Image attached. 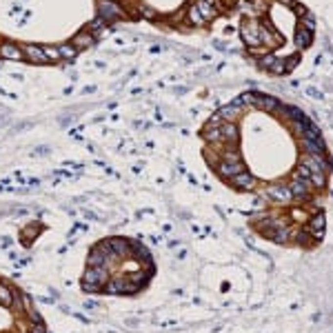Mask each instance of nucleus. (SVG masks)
<instances>
[{
    "instance_id": "obj_1",
    "label": "nucleus",
    "mask_w": 333,
    "mask_h": 333,
    "mask_svg": "<svg viewBox=\"0 0 333 333\" xmlns=\"http://www.w3.org/2000/svg\"><path fill=\"white\" fill-rule=\"evenodd\" d=\"M109 282V269L107 266H87L85 278H82V289L87 293H96V291L105 289Z\"/></svg>"
},
{
    "instance_id": "obj_2",
    "label": "nucleus",
    "mask_w": 333,
    "mask_h": 333,
    "mask_svg": "<svg viewBox=\"0 0 333 333\" xmlns=\"http://www.w3.org/2000/svg\"><path fill=\"white\" fill-rule=\"evenodd\" d=\"M240 100L246 105L256 107V109L260 111H266V113H271V111H278L280 109V102H278V98L273 96H265V93H256V91H246L240 96Z\"/></svg>"
},
{
    "instance_id": "obj_3",
    "label": "nucleus",
    "mask_w": 333,
    "mask_h": 333,
    "mask_svg": "<svg viewBox=\"0 0 333 333\" xmlns=\"http://www.w3.org/2000/svg\"><path fill=\"white\" fill-rule=\"evenodd\" d=\"M98 16H100L105 22H116V20H122L127 16L125 7H120L113 0H98Z\"/></svg>"
},
{
    "instance_id": "obj_4",
    "label": "nucleus",
    "mask_w": 333,
    "mask_h": 333,
    "mask_svg": "<svg viewBox=\"0 0 333 333\" xmlns=\"http://www.w3.org/2000/svg\"><path fill=\"white\" fill-rule=\"evenodd\" d=\"M260 29H262V24L256 22V20H244L240 27V36L242 40H244L249 47H260Z\"/></svg>"
},
{
    "instance_id": "obj_5",
    "label": "nucleus",
    "mask_w": 333,
    "mask_h": 333,
    "mask_svg": "<svg viewBox=\"0 0 333 333\" xmlns=\"http://www.w3.org/2000/svg\"><path fill=\"white\" fill-rule=\"evenodd\" d=\"M302 164L311 171V174H327V171L333 169V162L324 158V154L322 155H304Z\"/></svg>"
},
{
    "instance_id": "obj_6",
    "label": "nucleus",
    "mask_w": 333,
    "mask_h": 333,
    "mask_svg": "<svg viewBox=\"0 0 333 333\" xmlns=\"http://www.w3.org/2000/svg\"><path fill=\"white\" fill-rule=\"evenodd\" d=\"M216 169H218V176H220V178H224V180H231L233 176L246 171L244 169V162H227V160H220Z\"/></svg>"
},
{
    "instance_id": "obj_7",
    "label": "nucleus",
    "mask_w": 333,
    "mask_h": 333,
    "mask_svg": "<svg viewBox=\"0 0 333 333\" xmlns=\"http://www.w3.org/2000/svg\"><path fill=\"white\" fill-rule=\"evenodd\" d=\"M242 109H244V102H242L240 98H236L231 105H224V107H222V109L218 111V116H220L222 122H231V120H236V118L240 116Z\"/></svg>"
},
{
    "instance_id": "obj_8",
    "label": "nucleus",
    "mask_w": 333,
    "mask_h": 333,
    "mask_svg": "<svg viewBox=\"0 0 333 333\" xmlns=\"http://www.w3.org/2000/svg\"><path fill=\"white\" fill-rule=\"evenodd\" d=\"M109 249L116 258H131V240L127 238H109Z\"/></svg>"
},
{
    "instance_id": "obj_9",
    "label": "nucleus",
    "mask_w": 333,
    "mask_h": 333,
    "mask_svg": "<svg viewBox=\"0 0 333 333\" xmlns=\"http://www.w3.org/2000/svg\"><path fill=\"white\" fill-rule=\"evenodd\" d=\"M266 196L278 200V202H291L293 200L289 184H271V187H266Z\"/></svg>"
},
{
    "instance_id": "obj_10",
    "label": "nucleus",
    "mask_w": 333,
    "mask_h": 333,
    "mask_svg": "<svg viewBox=\"0 0 333 333\" xmlns=\"http://www.w3.org/2000/svg\"><path fill=\"white\" fill-rule=\"evenodd\" d=\"M0 58H5V60H22L24 58L22 47H18L16 43H2V44H0Z\"/></svg>"
},
{
    "instance_id": "obj_11",
    "label": "nucleus",
    "mask_w": 333,
    "mask_h": 333,
    "mask_svg": "<svg viewBox=\"0 0 333 333\" xmlns=\"http://www.w3.org/2000/svg\"><path fill=\"white\" fill-rule=\"evenodd\" d=\"M22 53H24V58L31 60V63H38V65L49 63V58L44 56V49L43 47H36V44H24Z\"/></svg>"
},
{
    "instance_id": "obj_12",
    "label": "nucleus",
    "mask_w": 333,
    "mask_h": 333,
    "mask_svg": "<svg viewBox=\"0 0 333 333\" xmlns=\"http://www.w3.org/2000/svg\"><path fill=\"white\" fill-rule=\"evenodd\" d=\"M93 40H96V36H93L89 29H85V31H80V34H76V36H73L71 44L78 49V51H80V49H87V47H91V44H93Z\"/></svg>"
},
{
    "instance_id": "obj_13",
    "label": "nucleus",
    "mask_w": 333,
    "mask_h": 333,
    "mask_svg": "<svg viewBox=\"0 0 333 333\" xmlns=\"http://www.w3.org/2000/svg\"><path fill=\"white\" fill-rule=\"evenodd\" d=\"M231 182L236 184L238 189H242V191H249V189H253V176L251 174H246V171H242V174H238V176H233L231 178Z\"/></svg>"
},
{
    "instance_id": "obj_14",
    "label": "nucleus",
    "mask_w": 333,
    "mask_h": 333,
    "mask_svg": "<svg viewBox=\"0 0 333 333\" xmlns=\"http://www.w3.org/2000/svg\"><path fill=\"white\" fill-rule=\"evenodd\" d=\"M220 138L222 142H236L238 140V129L233 122H222L220 125Z\"/></svg>"
},
{
    "instance_id": "obj_15",
    "label": "nucleus",
    "mask_w": 333,
    "mask_h": 333,
    "mask_svg": "<svg viewBox=\"0 0 333 333\" xmlns=\"http://www.w3.org/2000/svg\"><path fill=\"white\" fill-rule=\"evenodd\" d=\"M291 189V196L293 198H307L309 196V182L307 180H293V182L289 184Z\"/></svg>"
},
{
    "instance_id": "obj_16",
    "label": "nucleus",
    "mask_w": 333,
    "mask_h": 333,
    "mask_svg": "<svg viewBox=\"0 0 333 333\" xmlns=\"http://www.w3.org/2000/svg\"><path fill=\"white\" fill-rule=\"evenodd\" d=\"M300 145L304 147L307 155H322L324 154L322 142H320V140H309V138H302V140H300Z\"/></svg>"
},
{
    "instance_id": "obj_17",
    "label": "nucleus",
    "mask_w": 333,
    "mask_h": 333,
    "mask_svg": "<svg viewBox=\"0 0 333 333\" xmlns=\"http://www.w3.org/2000/svg\"><path fill=\"white\" fill-rule=\"evenodd\" d=\"M309 231L313 233L315 238H322V233H324V216L322 213H315L309 220Z\"/></svg>"
},
{
    "instance_id": "obj_18",
    "label": "nucleus",
    "mask_w": 333,
    "mask_h": 333,
    "mask_svg": "<svg viewBox=\"0 0 333 333\" xmlns=\"http://www.w3.org/2000/svg\"><path fill=\"white\" fill-rule=\"evenodd\" d=\"M14 300H16V293L11 291V287H7V285L0 282V304H2L5 309H9L11 304H14Z\"/></svg>"
},
{
    "instance_id": "obj_19",
    "label": "nucleus",
    "mask_w": 333,
    "mask_h": 333,
    "mask_svg": "<svg viewBox=\"0 0 333 333\" xmlns=\"http://www.w3.org/2000/svg\"><path fill=\"white\" fill-rule=\"evenodd\" d=\"M151 275L147 273L145 269H140V271H131L129 275H127V280L131 282V285H135V287H142V285H147V280H149Z\"/></svg>"
},
{
    "instance_id": "obj_20",
    "label": "nucleus",
    "mask_w": 333,
    "mask_h": 333,
    "mask_svg": "<svg viewBox=\"0 0 333 333\" xmlns=\"http://www.w3.org/2000/svg\"><path fill=\"white\" fill-rule=\"evenodd\" d=\"M311 40H313V31L304 29V27H300L298 34H295V43L300 44V47H309Z\"/></svg>"
},
{
    "instance_id": "obj_21",
    "label": "nucleus",
    "mask_w": 333,
    "mask_h": 333,
    "mask_svg": "<svg viewBox=\"0 0 333 333\" xmlns=\"http://www.w3.org/2000/svg\"><path fill=\"white\" fill-rule=\"evenodd\" d=\"M58 51H60V58H63V60H71V58H76L78 49L73 47L71 43H67V44H60V47H58Z\"/></svg>"
},
{
    "instance_id": "obj_22",
    "label": "nucleus",
    "mask_w": 333,
    "mask_h": 333,
    "mask_svg": "<svg viewBox=\"0 0 333 333\" xmlns=\"http://www.w3.org/2000/svg\"><path fill=\"white\" fill-rule=\"evenodd\" d=\"M266 69H269L271 73H275V76H282V73H287V63L285 60H280V58H273Z\"/></svg>"
},
{
    "instance_id": "obj_23",
    "label": "nucleus",
    "mask_w": 333,
    "mask_h": 333,
    "mask_svg": "<svg viewBox=\"0 0 333 333\" xmlns=\"http://www.w3.org/2000/svg\"><path fill=\"white\" fill-rule=\"evenodd\" d=\"M269 236L273 238L275 242H287V240H289V236H291V231H289V227H282V229H271V231H269Z\"/></svg>"
},
{
    "instance_id": "obj_24",
    "label": "nucleus",
    "mask_w": 333,
    "mask_h": 333,
    "mask_svg": "<svg viewBox=\"0 0 333 333\" xmlns=\"http://www.w3.org/2000/svg\"><path fill=\"white\" fill-rule=\"evenodd\" d=\"M187 16H189V22H191V24H204V18H202V16H200V11L196 9V5H193V7H189Z\"/></svg>"
},
{
    "instance_id": "obj_25",
    "label": "nucleus",
    "mask_w": 333,
    "mask_h": 333,
    "mask_svg": "<svg viewBox=\"0 0 333 333\" xmlns=\"http://www.w3.org/2000/svg\"><path fill=\"white\" fill-rule=\"evenodd\" d=\"M43 49H44V56L49 58V63H58V60H63L60 58L58 47H43Z\"/></svg>"
},
{
    "instance_id": "obj_26",
    "label": "nucleus",
    "mask_w": 333,
    "mask_h": 333,
    "mask_svg": "<svg viewBox=\"0 0 333 333\" xmlns=\"http://www.w3.org/2000/svg\"><path fill=\"white\" fill-rule=\"evenodd\" d=\"M222 160H227V162H242V155H240V151L238 149H227L224 151V155H222Z\"/></svg>"
},
{
    "instance_id": "obj_27",
    "label": "nucleus",
    "mask_w": 333,
    "mask_h": 333,
    "mask_svg": "<svg viewBox=\"0 0 333 333\" xmlns=\"http://www.w3.org/2000/svg\"><path fill=\"white\" fill-rule=\"evenodd\" d=\"M285 111H287V116H289L291 120H302L304 118L302 109H298V107H285Z\"/></svg>"
},
{
    "instance_id": "obj_28",
    "label": "nucleus",
    "mask_w": 333,
    "mask_h": 333,
    "mask_svg": "<svg viewBox=\"0 0 333 333\" xmlns=\"http://www.w3.org/2000/svg\"><path fill=\"white\" fill-rule=\"evenodd\" d=\"M309 182H313L315 187H320V189H322L324 184H327V178H324V174H311Z\"/></svg>"
},
{
    "instance_id": "obj_29",
    "label": "nucleus",
    "mask_w": 333,
    "mask_h": 333,
    "mask_svg": "<svg viewBox=\"0 0 333 333\" xmlns=\"http://www.w3.org/2000/svg\"><path fill=\"white\" fill-rule=\"evenodd\" d=\"M102 24H105V20H102V18H100V16H98V18H96V20H93V22H91V24H89V29H91V34H93V36H96V34H98V31H100V29H102Z\"/></svg>"
},
{
    "instance_id": "obj_30",
    "label": "nucleus",
    "mask_w": 333,
    "mask_h": 333,
    "mask_svg": "<svg viewBox=\"0 0 333 333\" xmlns=\"http://www.w3.org/2000/svg\"><path fill=\"white\" fill-rule=\"evenodd\" d=\"M298 178L300 180H307V182H309V178H311V171L307 169L302 162H300V167H298Z\"/></svg>"
},
{
    "instance_id": "obj_31",
    "label": "nucleus",
    "mask_w": 333,
    "mask_h": 333,
    "mask_svg": "<svg viewBox=\"0 0 333 333\" xmlns=\"http://www.w3.org/2000/svg\"><path fill=\"white\" fill-rule=\"evenodd\" d=\"M140 14L145 16V18H155V11L151 9V7H142V9H140Z\"/></svg>"
},
{
    "instance_id": "obj_32",
    "label": "nucleus",
    "mask_w": 333,
    "mask_h": 333,
    "mask_svg": "<svg viewBox=\"0 0 333 333\" xmlns=\"http://www.w3.org/2000/svg\"><path fill=\"white\" fill-rule=\"evenodd\" d=\"M31 333H47V329H44V324L40 322V324H34V327H31Z\"/></svg>"
},
{
    "instance_id": "obj_33",
    "label": "nucleus",
    "mask_w": 333,
    "mask_h": 333,
    "mask_svg": "<svg viewBox=\"0 0 333 333\" xmlns=\"http://www.w3.org/2000/svg\"><path fill=\"white\" fill-rule=\"evenodd\" d=\"M307 91H309V96H311V98H322V93H320L318 89H307Z\"/></svg>"
}]
</instances>
